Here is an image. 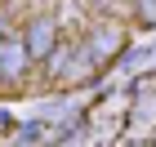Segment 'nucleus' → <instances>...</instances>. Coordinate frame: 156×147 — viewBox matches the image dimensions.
<instances>
[{
  "instance_id": "nucleus-1",
  "label": "nucleus",
  "mask_w": 156,
  "mask_h": 147,
  "mask_svg": "<svg viewBox=\"0 0 156 147\" xmlns=\"http://www.w3.org/2000/svg\"><path fill=\"white\" fill-rule=\"evenodd\" d=\"M23 45H27V54H31V58H49V54H54V45H58L54 23H49V18L31 23V27H27V36H23Z\"/></svg>"
},
{
  "instance_id": "nucleus-2",
  "label": "nucleus",
  "mask_w": 156,
  "mask_h": 147,
  "mask_svg": "<svg viewBox=\"0 0 156 147\" xmlns=\"http://www.w3.org/2000/svg\"><path fill=\"white\" fill-rule=\"evenodd\" d=\"M27 45L23 40H0V76L5 80H23V72H27Z\"/></svg>"
},
{
  "instance_id": "nucleus-3",
  "label": "nucleus",
  "mask_w": 156,
  "mask_h": 147,
  "mask_svg": "<svg viewBox=\"0 0 156 147\" xmlns=\"http://www.w3.org/2000/svg\"><path fill=\"white\" fill-rule=\"evenodd\" d=\"M116 49H120V36H116V31H112V36H107V31H94V40H89V54H94V62H103L107 54H116Z\"/></svg>"
}]
</instances>
